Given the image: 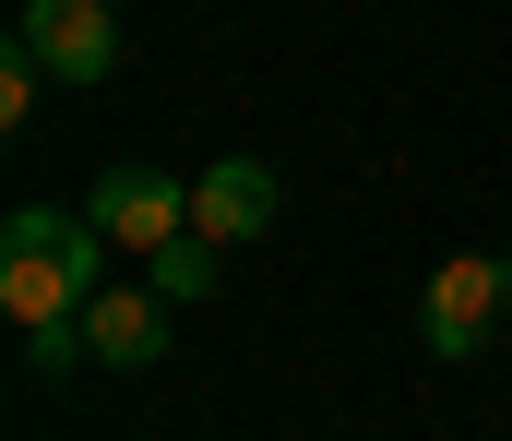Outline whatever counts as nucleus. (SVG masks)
<instances>
[{
    "label": "nucleus",
    "instance_id": "nucleus-8",
    "mask_svg": "<svg viewBox=\"0 0 512 441\" xmlns=\"http://www.w3.org/2000/svg\"><path fill=\"white\" fill-rule=\"evenodd\" d=\"M24 358H36V382H72L96 346H84V322H36V334H24Z\"/></svg>",
    "mask_w": 512,
    "mask_h": 441
},
{
    "label": "nucleus",
    "instance_id": "nucleus-1",
    "mask_svg": "<svg viewBox=\"0 0 512 441\" xmlns=\"http://www.w3.org/2000/svg\"><path fill=\"white\" fill-rule=\"evenodd\" d=\"M96 287H108V227H96V215H48V203H24V215L0 227V310H12V334H36V322H84Z\"/></svg>",
    "mask_w": 512,
    "mask_h": 441
},
{
    "label": "nucleus",
    "instance_id": "nucleus-5",
    "mask_svg": "<svg viewBox=\"0 0 512 441\" xmlns=\"http://www.w3.org/2000/svg\"><path fill=\"white\" fill-rule=\"evenodd\" d=\"M274 167H251V155H215L203 179H191V239H215V251H239V239H262L274 227Z\"/></svg>",
    "mask_w": 512,
    "mask_h": 441
},
{
    "label": "nucleus",
    "instance_id": "nucleus-2",
    "mask_svg": "<svg viewBox=\"0 0 512 441\" xmlns=\"http://www.w3.org/2000/svg\"><path fill=\"white\" fill-rule=\"evenodd\" d=\"M12 48L48 72V84H108L120 72V12L108 0H24V24H12Z\"/></svg>",
    "mask_w": 512,
    "mask_h": 441
},
{
    "label": "nucleus",
    "instance_id": "nucleus-3",
    "mask_svg": "<svg viewBox=\"0 0 512 441\" xmlns=\"http://www.w3.org/2000/svg\"><path fill=\"white\" fill-rule=\"evenodd\" d=\"M501 298H512V263L489 251H453L441 275H429V310H417V334H429V358H477L489 346V322H501Z\"/></svg>",
    "mask_w": 512,
    "mask_h": 441
},
{
    "label": "nucleus",
    "instance_id": "nucleus-9",
    "mask_svg": "<svg viewBox=\"0 0 512 441\" xmlns=\"http://www.w3.org/2000/svg\"><path fill=\"white\" fill-rule=\"evenodd\" d=\"M501 263H512V251H501Z\"/></svg>",
    "mask_w": 512,
    "mask_h": 441
},
{
    "label": "nucleus",
    "instance_id": "nucleus-7",
    "mask_svg": "<svg viewBox=\"0 0 512 441\" xmlns=\"http://www.w3.org/2000/svg\"><path fill=\"white\" fill-rule=\"evenodd\" d=\"M155 287L167 298H215V239H167L155 251Z\"/></svg>",
    "mask_w": 512,
    "mask_h": 441
},
{
    "label": "nucleus",
    "instance_id": "nucleus-4",
    "mask_svg": "<svg viewBox=\"0 0 512 441\" xmlns=\"http://www.w3.org/2000/svg\"><path fill=\"white\" fill-rule=\"evenodd\" d=\"M84 215L108 227V251H167V239H191V179H167V167H108Z\"/></svg>",
    "mask_w": 512,
    "mask_h": 441
},
{
    "label": "nucleus",
    "instance_id": "nucleus-6",
    "mask_svg": "<svg viewBox=\"0 0 512 441\" xmlns=\"http://www.w3.org/2000/svg\"><path fill=\"white\" fill-rule=\"evenodd\" d=\"M84 346H96V370H155V346H167L155 287H96L84 298Z\"/></svg>",
    "mask_w": 512,
    "mask_h": 441
}]
</instances>
